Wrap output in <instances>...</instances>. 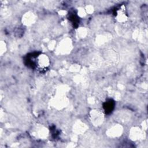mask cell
<instances>
[{
    "label": "cell",
    "mask_w": 148,
    "mask_h": 148,
    "mask_svg": "<svg viewBox=\"0 0 148 148\" xmlns=\"http://www.w3.org/2000/svg\"><path fill=\"white\" fill-rule=\"evenodd\" d=\"M114 107V103L112 101H108L105 103V105H104V108L106 111V112H111L112 111L113 108Z\"/></svg>",
    "instance_id": "cell-1"
}]
</instances>
